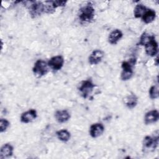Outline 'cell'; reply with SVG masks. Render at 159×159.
<instances>
[{"label": "cell", "mask_w": 159, "mask_h": 159, "mask_svg": "<svg viewBox=\"0 0 159 159\" xmlns=\"http://www.w3.org/2000/svg\"><path fill=\"white\" fill-rule=\"evenodd\" d=\"M136 63V58H130L128 61H124L122 63V72L120 73V78L122 81L130 80L134 74L133 67Z\"/></svg>", "instance_id": "obj_1"}, {"label": "cell", "mask_w": 159, "mask_h": 159, "mask_svg": "<svg viewBox=\"0 0 159 159\" xmlns=\"http://www.w3.org/2000/svg\"><path fill=\"white\" fill-rule=\"evenodd\" d=\"M95 10L93 4L90 2L82 7L79 10L78 17L81 21L84 22H90L94 17Z\"/></svg>", "instance_id": "obj_2"}, {"label": "cell", "mask_w": 159, "mask_h": 159, "mask_svg": "<svg viewBox=\"0 0 159 159\" xmlns=\"http://www.w3.org/2000/svg\"><path fill=\"white\" fill-rule=\"evenodd\" d=\"M25 6L28 8L29 13L32 18H35L44 12V4L40 1H25Z\"/></svg>", "instance_id": "obj_3"}, {"label": "cell", "mask_w": 159, "mask_h": 159, "mask_svg": "<svg viewBox=\"0 0 159 159\" xmlns=\"http://www.w3.org/2000/svg\"><path fill=\"white\" fill-rule=\"evenodd\" d=\"M158 144V135L151 137L145 136L143 140V152L148 153L153 152Z\"/></svg>", "instance_id": "obj_4"}, {"label": "cell", "mask_w": 159, "mask_h": 159, "mask_svg": "<svg viewBox=\"0 0 159 159\" xmlns=\"http://www.w3.org/2000/svg\"><path fill=\"white\" fill-rule=\"evenodd\" d=\"M32 71L37 78L45 75L48 71V63L42 60H37L32 68Z\"/></svg>", "instance_id": "obj_5"}, {"label": "cell", "mask_w": 159, "mask_h": 159, "mask_svg": "<svg viewBox=\"0 0 159 159\" xmlns=\"http://www.w3.org/2000/svg\"><path fill=\"white\" fill-rule=\"evenodd\" d=\"M95 86L96 85L91 80H86L81 82L78 89L80 92L81 96L83 98L86 99L91 94Z\"/></svg>", "instance_id": "obj_6"}, {"label": "cell", "mask_w": 159, "mask_h": 159, "mask_svg": "<svg viewBox=\"0 0 159 159\" xmlns=\"http://www.w3.org/2000/svg\"><path fill=\"white\" fill-rule=\"evenodd\" d=\"M48 67L53 70H60L63 66L64 58L61 55H57L52 57L47 62Z\"/></svg>", "instance_id": "obj_7"}, {"label": "cell", "mask_w": 159, "mask_h": 159, "mask_svg": "<svg viewBox=\"0 0 159 159\" xmlns=\"http://www.w3.org/2000/svg\"><path fill=\"white\" fill-rule=\"evenodd\" d=\"M145 53L150 57H155L157 55L158 51V45L155 40V38L150 40L145 46Z\"/></svg>", "instance_id": "obj_8"}, {"label": "cell", "mask_w": 159, "mask_h": 159, "mask_svg": "<svg viewBox=\"0 0 159 159\" xmlns=\"http://www.w3.org/2000/svg\"><path fill=\"white\" fill-rule=\"evenodd\" d=\"M104 52L101 50L96 49L92 52L88 58V61L91 65H97L99 63L104 57Z\"/></svg>", "instance_id": "obj_9"}, {"label": "cell", "mask_w": 159, "mask_h": 159, "mask_svg": "<svg viewBox=\"0 0 159 159\" xmlns=\"http://www.w3.org/2000/svg\"><path fill=\"white\" fill-rule=\"evenodd\" d=\"M37 111L35 109H31L23 112L21 114L20 122L24 124H27L34 120L35 119L37 118Z\"/></svg>", "instance_id": "obj_10"}, {"label": "cell", "mask_w": 159, "mask_h": 159, "mask_svg": "<svg viewBox=\"0 0 159 159\" xmlns=\"http://www.w3.org/2000/svg\"><path fill=\"white\" fill-rule=\"evenodd\" d=\"M104 131V126L101 123L92 124L89 128V135L93 138H97L101 136Z\"/></svg>", "instance_id": "obj_11"}, {"label": "cell", "mask_w": 159, "mask_h": 159, "mask_svg": "<svg viewBox=\"0 0 159 159\" xmlns=\"http://www.w3.org/2000/svg\"><path fill=\"white\" fill-rule=\"evenodd\" d=\"M159 119L158 111L156 109L150 111L145 113L144 116V123L146 125L153 124L158 121Z\"/></svg>", "instance_id": "obj_12"}, {"label": "cell", "mask_w": 159, "mask_h": 159, "mask_svg": "<svg viewBox=\"0 0 159 159\" xmlns=\"http://www.w3.org/2000/svg\"><path fill=\"white\" fill-rule=\"evenodd\" d=\"M14 147L13 146L9 143L4 144L0 150V158L4 159L11 157L13 154Z\"/></svg>", "instance_id": "obj_13"}, {"label": "cell", "mask_w": 159, "mask_h": 159, "mask_svg": "<svg viewBox=\"0 0 159 159\" xmlns=\"http://www.w3.org/2000/svg\"><path fill=\"white\" fill-rule=\"evenodd\" d=\"M55 118L59 123H65L70 118V114L67 110H58L55 113Z\"/></svg>", "instance_id": "obj_14"}, {"label": "cell", "mask_w": 159, "mask_h": 159, "mask_svg": "<svg viewBox=\"0 0 159 159\" xmlns=\"http://www.w3.org/2000/svg\"><path fill=\"white\" fill-rule=\"evenodd\" d=\"M123 34L119 29L113 30L109 35L108 42L112 45H116L122 39Z\"/></svg>", "instance_id": "obj_15"}, {"label": "cell", "mask_w": 159, "mask_h": 159, "mask_svg": "<svg viewBox=\"0 0 159 159\" xmlns=\"http://www.w3.org/2000/svg\"><path fill=\"white\" fill-rule=\"evenodd\" d=\"M124 102L129 109H133L138 103V98L135 94L132 93L124 99Z\"/></svg>", "instance_id": "obj_16"}, {"label": "cell", "mask_w": 159, "mask_h": 159, "mask_svg": "<svg viewBox=\"0 0 159 159\" xmlns=\"http://www.w3.org/2000/svg\"><path fill=\"white\" fill-rule=\"evenodd\" d=\"M156 17V12L154 10L147 9L146 12L142 17V21L145 24H150L152 22Z\"/></svg>", "instance_id": "obj_17"}, {"label": "cell", "mask_w": 159, "mask_h": 159, "mask_svg": "<svg viewBox=\"0 0 159 159\" xmlns=\"http://www.w3.org/2000/svg\"><path fill=\"white\" fill-rule=\"evenodd\" d=\"M56 135L60 140L64 142H68L71 137L70 132L66 129H61L57 131Z\"/></svg>", "instance_id": "obj_18"}, {"label": "cell", "mask_w": 159, "mask_h": 159, "mask_svg": "<svg viewBox=\"0 0 159 159\" xmlns=\"http://www.w3.org/2000/svg\"><path fill=\"white\" fill-rule=\"evenodd\" d=\"M155 38V37L154 35H152V34H150L149 33L145 32L142 34L138 45H142V46H145L147 43H148L150 40H152V39H153Z\"/></svg>", "instance_id": "obj_19"}, {"label": "cell", "mask_w": 159, "mask_h": 159, "mask_svg": "<svg viewBox=\"0 0 159 159\" xmlns=\"http://www.w3.org/2000/svg\"><path fill=\"white\" fill-rule=\"evenodd\" d=\"M147 8L143 4H139L135 6L134 11V14L135 18H142Z\"/></svg>", "instance_id": "obj_20"}, {"label": "cell", "mask_w": 159, "mask_h": 159, "mask_svg": "<svg viewBox=\"0 0 159 159\" xmlns=\"http://www.w3.org/2000/svg\"><path fill=\"white\" fill-rule=\"evenodd\" d=\"M55 7L53 1H45L44 4V12L47 14H52L55 11Z\"/></svg>", "instance_id": "obj_21"}, {"label": "cell", "mask_w": 159, "mask_h": 159, "mask_svg": "<svg viewBox=\"0 0 159 159\" xmlns=\"http://www.w3.org/2000/svg\"><path fill=\"white\" fill-rule=\"evenodd\" d=\"M149 96L152 99L158 98V87L157 85L152 86L149 89Z\"/></svg>", "instance_id": "obj_22"}, {"label": "cell", "mask_w": 159, "mask_h": 159, "mask_svg": "<svg viewBox=\"0 0 159 159\" xmlns=\"http://www.w3.org/2000/svg\"><path fill=\"white\" fill-rule=\"evenodd\" d=\"M10 125V122L6 119H0V132H4L6 130V129L9 127Z\"/></svg>", "instance_id": "obj_23"}]
</instances>
